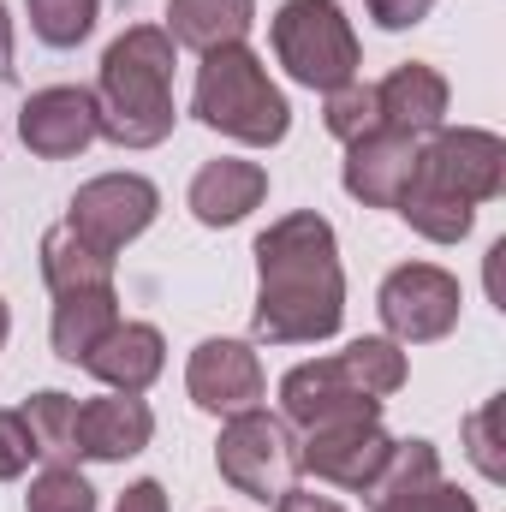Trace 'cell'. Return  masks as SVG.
<instances>
[{
  "label": "cell",
  "mask_w": 506,
  "mask_h": 512,
  "mask_svg": "<svg viewBox=\"0 0 506 512\" xmlns=\"http://www.w3.org/2000/svg\"><path fill=\"white\" fill-rule=\"evenodd\" d=\"M96 120L120 149H155L173 137V36L155 24H131L108 42L96 78Z\"/></svg>",
  "instance_id": "2"
},
{
  "label": "cell",
  "mask_w": 506,
  "mask_h": 512,
  "mask_svg": "<svg viewBox=\"0 0 506 512\" xmlns=\"http://www.w3.org/2000/svg\"><path fill=\"white\" fill-rule=\"evenodd\" d=\"M215 465L221 477L251 495V501H280L298 477V441H292V423L286 417H268L262 405L239 411L221 423V441H215Z\"/></svg>",
  "instance_id": "5"
},
{
  "label": "cell",
  "mask_w": 506,
  "mask_h": 512,
  "mask_svg": "<svg viewBox=\"0 0 506 512\" xmlns=\"http://www.w3.org/2000/svg\"><path fill=\"white\" fill-rule=\"evenodd\" d=\"M12 78H18V66H12V18L0 6V84H12Z\"/></svg>",
  "instance_id": "34"
},
{
  "label": "cell",
  "mask_w": 506,
  "mask_h": 512,
  "mask_svg": "<svg viewBox=\"0 0 506 512\" xmlns=\"http://www.w3.org/2000/svg\"><path fill=\"white\" fill-rule=\"evenodd\" d=\"M30 459H36V441H30V429H24V417H18V411H0V483L24 477Z\"/></svg>",
  "instance_id": "29"
},
{
  "label": "cell",
  "mask_w": 506,
  "mask_h": 512,
  "mask_svg": "<svg viewBox=\"0 0 506 512\" xmlns=\"http://www.w3.org/2000/svg\"><path fill=\"white\" fill-rule=\"evenodd\" d=\"M24 429H30V441H36V453L48 459V465H72L78 453H72V417H78V399L72 393H60V387H42V393H30L24 399Z\"/></svg>",
  "instance_id": "23"
},
{
  "label": "cell",
  "mask_w": 506,
  "mask_h": 512,
  "mask_svg": "<svg viewBox=\"0 0 506 512\" xmlns=\"http://www.w3.org/2000/svg\"><path fill=\"white\" fill-rule=\"evenodd\" d=\"M411 512H477V501H471L465 489H453V483H435V489H429Z\"/></svg>",
  "instance_id": "32"
},
{
  "label": "cell",
  "mask_w": 506,
  "mask_h": 512,
  "mask_svg": "<svg viewBox=\"0 0 506 512\" xmlns=\"http://www.w3.org/2000/svg\"><path fill=\"white\" fill-rule=\"evenodd\" d=\"M262 197H268V173L256 161H233V155L203 161L191 179V215L203 227H239L251 209H262Z\"/></svg>",
  "instance_id": "17"
},
{
  "label": "cell",
  "mask_w": 506,
  "mask_h": 512,
  "mask_svg": "<svg viewBox=\"0 0 506 512\" xmlns=\"http://www.w3.org/2000/svg\"><path fill=\"white\" fill-rule=\"evenodd\" d=\"M411 167H417V137L381 126L358 143H346V173L340 179L364 209H393L399 191L411 185Z\"/></svg>",
  "instance_id": "14"
},
{
  "label": "cell",
  "mask_w": 506,
  "mask_h": 512,
  "mask_svg": "<svg viewBox=\"0 0 506 512\" xmlns=\"http://www.w3.org/2000/svg\"><path fill=\"white\" fill-rule=\"evenodd\" d=\"M459 304H465L459 280H453L447 268H435V262H405V268H393L376 292L381 328H387V340H399V346L447 340V334L459 328Z\"/></svg>",
  "instance_id": "6"
},
{
  "label": "cell",
  "mask_w": 506,
  "mask_h": 512,
  "mask_svg": "<svg viewBox=\"0 0 506 512\" xmlns=\"http://www.w3.org/2000/svg\"><path fill=\"white\" fill-rule=\"evenodd\" d=\"M393 209H399V221H405L411 233H423V239H435V245H459V239L471 233V221H477L471 203H459V197H447L441 185L417 179V167H411V185L399 191Z\"/></svg>",
  "instance_id": "22"
},
{
  "label": "cell",
  "mask_w": 506,
  "mask_h": 512,
  "mask_svg": "<svg viewBox=\"0 0 506 512\" xmlns=\"http://www.w3.org/2000/svg\"><path fill=\"white\" fill-rule=\"evenodd\" d=\"M346 322L340 239L316 209L280 215L256 239V310L251 334L262 346H316Z\"/></svg>",
  "instance_id": "1"
},
{
  "label": "cell",
  "mask_w": 506,
  "mask_h": 512,
  "mask_svg": "<svg viewBox=\"0 0 506 512\" xmlns=\"http://www.w3.org/2000/svg\"><path fill=\"white\" fill-rule=\"evenodd\" d=\"M84 370L96 382H108L114 393H143V387L167 370V340L149 322H114L102 334V346L84 358Z\"/></svg>",
  "instance_id": "16"
},
{
  "label": "cell",
  "mask_w": 506,
  "mask_h": 512,
  "mask_svg": "<svg viewBox=\"0 0 506 512\" xmlns=\"http://www.w3.org/2000/svg\"><path fill=\"white\" fill-rule=\"evenodd\" d=\"M251 24H256V0H167V36H173V48L215 54V48L245 42Z\"/></svg>",
  "instance_id": "18"
},
{
  "label": "cell",
  "mask_w": 506,
  "mask_h": 512,
  "mask_svg": "<svg viewBox=\"0 0 506 512\" xmlns=\"http://www.w3.org/2000/svg\"><path fill=\"white\" fill-rule=\"evenodd\" d=\"M393 453V435L381 429V417H346V423H328V429H310L304 447H298V471L334 483V489H352L364 495L376 483V471Z\"/></svg>",
  "instance_id": "10"
},
{
  "label": "cell",
  "mask_w": 506,
  "mask_h": 512,
  "mask_svg": "<svg viewBox=\"0 0 506 512\" xmlns=\"http://www.w3.org/2000/svg\"><path fill=\"white\" fill-rule=\"evenodd\" d=\"M185 387H191V405L209 411V417H239L262 405V364L245 340H203L185 364Z\"/></svg>",
  "instance_id": "12"
},
{
  "label": "cell",
  "mask_w": 506,
  "mask_h": 512,
  "mask_svg": "<svg viewBox=\"0 0 506 512\" xmlns=\"http://www.w3.org/2000/svg\"><path fill=\"white\" fill-rule=\"evenodd\" d=\"M6 334H12V310H6V298H0V346H6Z\"/></svg>",
  "instance_id": "35"
},
{
  "label": "cell",
  "mask_w": 506,
  "mask_h": 512,
  "mask_svg": "<svg viewBox=\"0 0 506 512\" xmlns=\"http://www.w3.org/2000/svg\"><path fill=\"white\" fill-rule=\"evenodd\" d=\"M417 179L441 185L459 203H495L506 191V143L483 126H459V131H429V143H417Z\"/></svg>",
  "instance_id": "7"
},
{
  "label": "cell",
  "mask_w": 506,
  "mask_h": 512,
  "mask_svg": "<svg viewBox=\"0 0 506 512\" xmlns=\"http://www.w3.org/2000/svg\"><path fill=\"white\" fill-rule=\"evenodd\" d=\"M340 358H346V370L370 387L376 399H387V393L405 387V352H399V340H376V334H370V340H352Z\"/></svg>",
  "instance_id": "25"
},
{
  "label": "cell",
  "mask_w": 506,
  "mask_h": 512,
  "mask_svg": "<svg viewBox=\"0 0 506 512\" xmlns=\"http://www.w3.org/2000/svg\"><path fill=\"white\" fill-rule=\"evenodd\" d=\"M18 137L30 155L42 161H66V155H84L96 137H102V120H96V90L84 84H54V90H36L18 114Z\"/></svg>",
  "instance_id": "11"
},
{
  "label": "cell",
  "mask_w": 506,
  "mask_h": 512,
  "mask_svg": "<svg viewBox=\"0 0 506 512\" xmlns=\"http://www.w3.org/2000/svg\"><path fill=\"white\" fill-rule=\"evenodd\" d=\"M155 435V411L137 393H108V399H84L72 417V453L96 459V465H120L131 453H143Z\"/></svg>",
  "instance_id": "13"
},
{
  "label": "cell",
  "mask_w": 506,
  "mask_h": 512,
  "mask_svg": "<svg viewBox=\"0 0 506 512\" xmlns=\"http://www.w3.org/2000/svg\"><path fill=\"white\" fill-rule=\"evenodd\" d=\"M274 512H346V507L328 501V495H316V489H286V495L274 501Z\"/></svg>",
  "instance_id": "33"
},
{
  "label": "cell",
  "mask_w": 506,
  "mask_h": 512,
  "mask_svg": "<svg viewBox=\"0 0 506 512\" xmlns=\"http://www.w3.org/2000/svg\"><path fill=\"white\" fill-rule=\"evenodd\" d=\"M435 483H441V453H435V441H393L387 465L376 471V483H370L364 495H370V512H411Z\"/></svg>",
  "instance_id": "20"
},
{
  "label": "cell",
  "mask_w": 506,
  "mask_h": 512,
  "mask_svg": "<svg viewBox=\"0 0 506 512\" xmlns=\"http://www.w3.org/2000/svg\"><path fill=\"white\" fill-rule=\"evenodd\" d=\"M268 36H274L280 66L292 72V84L322 90V96L340 90V84H352L358 66H364L358 30H352V18L340 12V0H286V6L274 12Z\"/></svg>",
  "instance_id": "4"
},
{
  "label": "cell",
  "mask_w": 506,
  "mask_h": 512,
  "mask_svg": "<svg viewBox=\"0 0 506 512\" xmlns=\"http://www.w3.org/2000/svg\"><path fill=\"white\" fill-rule=\"evenodd\" d=\"M191 114L209 131L251 143V149H274L292 131V108L280 96V84L268 78L262 54H251L245 42L203 54L197 66V90H191Z\"/></svg>",
  "instance_id": "3"
},
{
  "label": "cell",
  "mask_w": 506,
  "mask_h": 512,
  "mask_svg": "<svg viewBox=\"0 0 506 512\" xmlns=\"http://www.w3.org/2000/svg\"><path fill=\"white\" fill-rule=\"evenodd\" d=\"M114 512H167V489H161L155 477H143V483H131L126 495H120Z\"/></svg>",
  "instance_id": "31"
},
{
  "label": "cell",
  "mask_w": 506,
  "mask_h": 512,
  "mask_svg": "<svg viewBox=\"0 0 506 512\" xmlns=\"http://www.w3.org/2000/svg\"><path fill=\"white\" fill-rule=\"evenodd\" d=\"M24 512H96V489L78 477V465H48V471L30 483Z\"/></svg>",
  "instance_id": "27"
},
{
  "label": "cell",
  "mask_w": 506,
  "mask_h": 512,
  "mask_svg": "<svg viewBox=\"0 0 506 512\" xmlns=\"http://www.w3.org/2000/svg\"><path fill=\"white\" fill-rule=\"evenodd\" d=\"M155 215H161V191L143 173H102L78 185V197L66 203V227L102 256H120Z\"/></svg>",
  "instance_id": "8"
},
{
  "label": "cell",
  "mask_w": 506,
  "mask_h": 512,
  "mask_svg": "<svg viewBox=\"0 0 506 512\" xmlns=\"http://www.w3.org/2000/svg\"><path fill=\"white\" fill-rule=\"evenodd\" d=\"M42 280L48 292H90V286H114V256H102L96 245H84L66 221L42 233Z\"/></svg>",
  "instance_id": "21"
},
{
  "label": "cell",
  "mask_w": 506,
  "mask_h": 512,
  "mask_svg": "<svg viewBox=\"0 0 506 512\" xmlns=\"http://www.w3.org/2000/svg\"><path fill=\"white\" fill-rule=\"evenodd\" d=\"M364 6H370V18L381 30H411V24H423L435 12V0H364Z\"/></svg>",
  "instance_id": "30"
},
{
  "label": "cell",
  "mask_w": 506,
  "mask_h": 512,
  "mask_svg": "<svg viewBox=\"0 0 506 512\" xmlns=\"http://www.w3.org/2000/svg\"><path fill=\"white\" fill-rule=\"evenodd\" d=\"M495 423H501V399H489L483 411H471V417H465V441H471V459H477V471H483L489 483H501V477H506L501 447H495Z\"/></svg>",
  "instance_id": "28"
},
{
  "label": "cell",
  "mask_w": 506,
  "mask_h": 512,
  "mask_svg": "<svg viewBox=\"0 0 506 512\" xmlns=\"http://www.w3.org/2000/svg\"><path fill=\"white\" fill-rule=\"evenodd\" d=\"M30 12V30L48 42V48H78L96 18H102V0H24Z\"/></svg>",
  "instance_id": "24"
},
{
  "label": "cell",
  "mask_w": 506,
  "mask_h": 512,
  "mask_svg": "<svg viewBox=\"0 0 506 512\" xmlns=\"http://www.w3.org/2000/svg\"><path fill=\"white\" fill-rule=\"evenodd\" d=\"M447 102H453L447 78H441L435 66H423V60L393 66V72L376 84L381 126L405 131V137H429V131H441V126H447Z\"/></svg>",
  "instance_id": "15"
},
{
  "label": "cell",
  "mask_w": 506,
  "mask_h": 512,
  "mask_svg": "<svg viewBox=\"0 0 506 512\" xmlns=\"http://www.w3.org/2000/svg\"><path fill=\"white\" fill-rule=\"evenodd\" d=\"M322 126H328V137H340V143H358V137L381 131V114H376V84H358V78H352V84L328 90Z\"/></svg>",
  "instance_id": "26"
},
{
  "label": "cell",
  "mask_w": 506,
  "mask_h": 512,
  "mask_svg": "<svg viewBox=\"0 0 506 512\" xmlns=\"http://www.w3.org/2000/svg\"><path fill=\"white\" fill-rule=\"evenodd\" d=\"M280 417L310 435V429H328V423H346V417H381V399L346 370V358H316V364L286 370Z\"/></svg>",
  "instance_id": "9"
},
{
  "label": "cell",
  "mask_w": 506,
  "mask_h": 512,
  "mask_svg": "<svg viewBox=\"0 0 506 512\" xmlns=\"http://www.w3.org/2000/svg\"><path fill=\"white\" fill-rule=\"evenodd\" d=\"M120 322V292L114 286H90V292H60L54 298V322H48V340H54V358L66 364H84L102 334Z\"/></svg>",
  "instance_id": "19"
}]
</instances>
